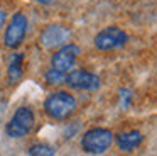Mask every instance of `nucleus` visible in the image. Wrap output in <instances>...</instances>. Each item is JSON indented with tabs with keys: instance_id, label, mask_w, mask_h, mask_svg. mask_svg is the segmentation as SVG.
Listing matches in <instances>:
<instances>
[{
	"instance_id": "nucleus-4",
	"label": "nucleus",
	"mask_w": 157,
	"mask_h": 156,
	"mask_svg": "<svg viewBox=\"0 0 157 156\" xmlns=\"http://www.w3.org/2000/svg\"><path fill=\"white\" fill-rule=\"evenodd\" d=\"M127 41H128V36L125 31L117 26H110L100 31L95 36L93 43H95V47L100 51H112L117 47H122Z\"/></svg>"
},
{
	"instance_id": "nucleus-3",
	"label": "nucleus",
	"mask_w": 157,
	"mask_h": 156,
	"mask_svg": "<svg viewBox=\"0 0 157 156\" xmlns=\"http://www.w3.org/2000/svg\"><path fill=\"white\" fill-rule=\"evenodd\" d=\"M34 124H36V117H34L32 109L27 107V105H22V107H19L17 110L14 112L10 121L7 122L5 132H7V136H10V138L19 139V138L27 136L29 132L32 131Z\"/></svg>"
},
{
	"instance_id": "nucleus-15",
	"label": "nucleus",
	"mask_w": 157,
	"mask_h": 156,
	"mask_svg": "<svg viewBox=\"0 0 157 156\" xmlns=\"http://www.w3.org/2000/svg\"><path fill=\"white\" fill-rule=\"evenodd\" d=\"M39 3H41V5H48V3H51L52 0H37Z\"/></svg>"
},
{
	"instance_id": "nucleus-8",
	"label": "nucleus",
	"mask_w": 157,
	"mask_h": 156,
	"mask_svg": "<svg viewBox=\"0 0 157 156\" xmlns=\"http://www.w3.org/2000/svg\"><path fill=\"white\" fill-rule=\"evenodd\" d=\"M64 83H68L75 90H98L100 88V78L95 73H90L86 70H75L69 75H66Z\"/></svg>"
},
{
	"instance_id": "nucleus-7",
	"label": "nucleus",
	"mask_w": 157,
	"mask_h": 156,
	"mask_svg": "<svg viewBox=\"0 0 157 156\" xmlns=\"http://www.w3.org/2000/svg\"><path fill=\"white\" fill-rule=\"evenodd\" d=\"M71 39V31L63 24H51L41 34V44L46 49H58Z\"/></svg>"
},
{
	"instance_id": "nucleus-5",
	"label": "nucleus",
	"mask_w": 157,
	"mask_h": 156,
	"mask_svg": "<svg viewBox=\"0 0 157 156\" xmlns=\"http://www.w3.org/2000/svg\"><path fill=\"white\" fill-rule=\"evenodd\" d=\"M25 32H27V17L22 12H15L5 27L4 44L10 49H14L24 41Z\"/></svg>"
},
{
	"instance_id": "nucleus-13",
	"label": "nucleus",
	"mask_w": 157,
	"mask_h": 156,
	"mask_svg": "<svg viewBox=\"0 0 157 156\" xmlns=\"http://www.w3.org/2000/svg\"><path fill=\"white\" fill-rule=\"evenodd\" d=\"M118 93H120V107L127 109L130 105V102H132V92L127 90V88H122Z\"/></svg>"
},
{
	"instance_id": "nucleus-14",
	"label": "nucleus",
	"mask_w": 157,
	"mask_h": 156,
	"mask_svg": "<svg viewBox=\"0 0 157 156\" xmlns=\"http://www.w3.org/2000/svg\"><path fill=\"white\" fill-rule=\"evenodd\" d=\"M4 20H5V14L2 12V10H0V27L4 26Z\"/></svg>"
},
{
	"instance_id": "nucleus-2",
	"label": "nucleus",
	"mask_w": 157,
	"mask_h": 156,
	"mask_svg": "<svg viewBox=\"0 0 157 156\" xmlns=\"http://www.w3.org/2000/svg\"><path fill=\"white\" fill-rule=\"evenodd\" d=\"M113 132L105 127H91L81 136V149L88 154H101L112 146Z\"/></svg>"
},
{
	"instance_id": "nucleus-9",
	"label": "nucleus",
	"mask_w": 157,
	"mask_h": 156,
	"mask_svg": "<svg viewBox=\"0 0 157 156\" xmlns=\"http://www.w3.org/2000/svg\"><path fill=\"white\" fill-rule=\"evenodd\" d=\"M115 141H117V146H118L122 151H133V149L139 148L140 142L144 141V136L140 131L132 129V131L118 132V134L115 136Z\"/></svg>"
},
{
	"instance_id": "nucleus-11",
	"label": "nucleus",
	"mask_w": 157,
	"mask_h": 156,
	"mask_svg": "<svg viewBox=\"0 0 157 156\" xmlns=\"http://www.w3.org/2000/svg\"><path fill=\"white\" fill-rule=\"evenodd\" d=\"M56 148L46 142H36L29 148V156H54Z\"/></svg>"
},
{
	"instance_id": "nucleus-10",
	"label": "nucleus",
	"mask_w": 157,
	"mask_h": 156,
	"mask_svg": "<svg viewBox=\"0 0 157 156\" xmlns=\"http://www.w3.org/2000/svg\"><path fill=\"white\" fill-rule=\"evenodd\" d=\"M22 61H24V54L22 53H15L10 56L9 60V66H7V80L10 85L17 83L22 78Z\"/></svg>"
},
{
	"instance_id": "nucleus-6",
	"label": "nucleus",
	"mask_w": 157,
	"mask_h": 156,
	"mask_svg": "<svg viewBox=\"0 0 157 156\" xmlns=\"http://www.w3.org/2000/svg\"><path fill=\"white\" fill-rule=\"evenodd\" d=\"M79 54H81L79 46H76V44H73V43H68V44H64V46L58 47V51H56L51 58V64H52V68L63 71V73L71 71Z\"/></svg>"
},
{
	"instance_id": "nucleus-1",
	"label": "nucleus",
	"mask_w": 157,
	"mask_h": 156,
	"mask_svg": "<svg viewBox=\"0 0 157 156\" xmlns=\"http://www.w3.org/2000/svg\"><path fill=\"white\" fill-rule=\"evenodd\" d=\"M76 98L68 92H52L44 100V112L54 121H66L76 112Z\"/></svg>"
},
{
	"instance_id": "nucleus-12",
	"label": "nucleus",
	"mask_w": 157,
	"mask_h": 156,
	"mask_svg": "<svg viewBox=\"0 0 157 156\" xmlns=\"http://www.w3.org/2000/svg\"><path fill=\"white\" fill-rule=\"evenodd\" d=\"M64 80H66V73L56 70V68H51V70L46 71V81H48V85H61V83H64Z\"/></svg>"
}]
</instances>
